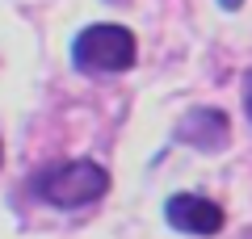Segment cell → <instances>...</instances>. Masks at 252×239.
<instances>
[{
    "instance_id": "cell-1",
    "label": "cell",
    "mask_w": 252,
    "mask_h": 239,
    "mask_svg": "<svg viewBox=\"0 0 252 239\" xmlns=\"http://www.w3.org/2000/svg\"><path fill=\"white\" fill-rule=\"evenodd\" d=\"M34 193L51 206L76 210V206H89L109 193V172L93 159H63V164L42 168L34 177Z\"/></svg>"
},
{
    "instance_id": "cell-2",
    "label": "cell",
    "mask_w": 252,
    "mask_h": 239,
    "mask_svg": "<svg viewBox=\"0 0 252 239\" xmlns=\"http://www.w3.org/2000/svg\"><path fill=\"white\" fill-rule=\"evenodd\" d=\"M139 59V42L126 26L114 21H97V26L80 30L72 42V63L80 71H126Z\"/></svg>"
},
{
    "instance_id": "cell-3",
    "label": "cell",
    "mask_w": 252,
    "mask_h": 239,
    "mask_svg": "<svg viewBox=\"0 0 252 239\" xmlns=\"http://www.w3.org/2000/svg\"><path fill=\"white\" fill-rule=\"evenodd\" d=\"M164 218H168L172 231H185V235H219L227 222L223 206L210 202V197L198 193H177L164 202Z\"/></svg>"
},
{
    "instance_id": "cell-4",
    "label": "cell",
    "mask_w": 252,
    "mask_h": 239,
    "mask_svg": "<svg viewBox=\"0 0 252 239\" xmlns=\"http://www.w3.org/2000/svg\"><path fill=\"white\" fill-rule=\"evenodd\" d=\"M177 134L185 143H193V147H202V151H219L227 143V114L223 109H193L181 122Z\"/></svg>"
},
{
    "instance_id": "cell-5",
    "label": "cell",
    "mask_w": 252,
    "mask_h": 239,
    "mask_svg": "<svg viewBox=\"0 0 252 239\" xmlns=\"http://www.w3.org/2000/svg\"><path fill=\"white\" fill-rule=\"evenodd\" d=\"M244 109H248V118H252V71L244 76Z\"/></svg>"
},
{
    "instance_id": "cell-6",
    "label": "cell",
    "mask_w": 252,
    "mask_h": 239,
    "mask_svg": "<svg viewBox=\"0 0 252 239\" xmlns=\"http://www.w3.org/2000/svg\"><path fill=\"white\" fill-rule=\"evenodd\" d=\"M240 4H244V0H219V9H227V13H235Z\"/></svg>"
},
{
    "instance_id": "cell-7",
    "label": "cell",
    "mask_w": 252,
    "mask_h": 239,
    "mask_svg": "<svg viewBox=\"0 0 252 239\" xmlns=\"http://www.w3.org/2000/svg\"><path fill=\"white\" fill-rule=\"evenodd\" d=\"M0 164H4V143H0Z\"/></svg>"
}]
</instances>
